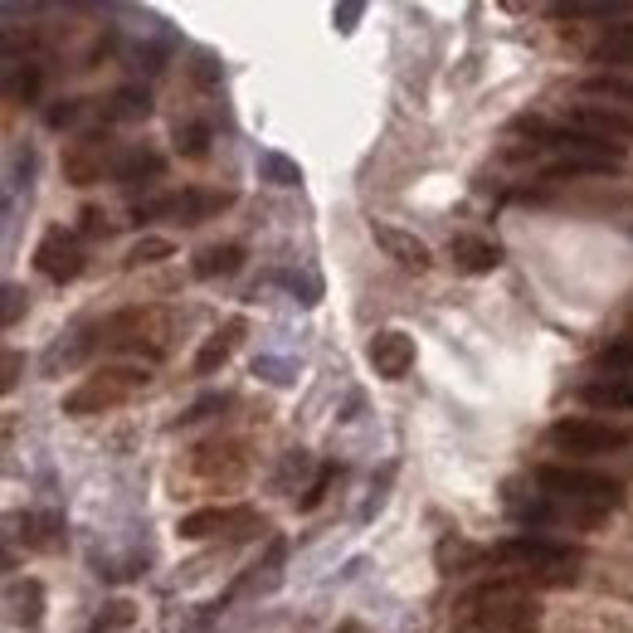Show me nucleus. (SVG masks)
I'll return each mask as SVG.
<instances>
[{
    "mask_svg": "<svg viewBox=\"0 0 633 633\" xmlns=\"http://www.w3.org/2000/svg\"><path fill=\"white\" fill-rule=\"evenodd\" d=\"M146 365H132V361H107L97 365L93 375H83L79 385L69 390L64 399H59V414H69V419H93V414H113L122 405H132V399L146 390Z\"/></svg>",
    "mask_w": 633,
    "mask_h": 633,
    "instance_id": "nucleus-1",
    "label": "nucleus"
},
{
    "mask_svg": "<svg viewBox=\"0 0 633 633\" xmlns=\"http://www.w3.org/2000/svg\"><path fill=\"white\" fill-rule=\"evenodd\" d=\"M536 487L556 502L584 511V517H600V511H619L629 502L624 497V482L619 478H604V473H584V468H570V463H541L536 468Z\"/></svg>",
    "mask_w": 633,
    "mask_h": 633,
    "instance_id": "nucleus-2",
    "label": "nucleus"
},
{
    "mask_svg": "<svg viewBox=\"0 0 633 633\" xmlns=\"http://www.w3.org/2000/svg\"><path fill=\"white\" fill-rule=\"evenodd\" d=\"M235 205V190H215V186H186V190H170L156 195V200L132 205V225H146V219H170V225H205V219H219Z\"/></svg>",
    "mask_w": 633,
    "mask_h": 633,
    "instance_id": "nucleus-3",
    "label": "nucleus"
},
{
    "mask_svg": "<svg viewBox=\"0 0 633 633\" xmlns=\"http://www.w3.org/2000/svg\"><path fill=\"white\" fill-rule=\"evenodd\" d=\"M551 448L565 458H604V454H624L633 444V434L624 424H604V419H590V414H575V419H556L551 424Z\"/></svg>",
    "mask_w": 633,
    "mask_h": 633,
    "instance_id": "nucleus-4",
    "label": "nucleus"
},
{
    "mask_svg": "<svg viewBox=\"0 0 633 633\" xmlns=\"http://www.w3.org/2000/svg\"><path fill=\"white\" fill-rule=\"evenodd\" d=\"M122 156H127V152L117 146L113 132L93 127V132H83V137H73L64 146V180H69V186H79V190H89L103 176H117Z\"/></svg>",
    "mask_w": 633,
    "mask_h": 633,
    "instance_id": "nucleus-5",
    "label": "nucleus"
},
{
    "mask_svg": "<svg viewBox=\"0 0 633 633\" xmlns=\"http://www.w3.org/2000/svg\"><path fill=\"white\" fill-rule=\"evenodd\" d=\"M34 268L49 278V283H73L83 273V243L69 235V229H49V235L34 243Z\"/></svg>",
    "mask_w": 633,
    "mask_h": 633,
    "instance_id": "nucleus-6",
    "label": "nucleus"
},
{
    "mask_svg": "<svg viewBox=\"0 0 633 633\" xmlns=\"http://www.w3.org/2000/svg\"><path fill=\"white\" fill-rule=\"evenodd\" d=\"M414 336L399 332V326H385V332L371 336V346H365V361L375 365V375L381 381H405V375L414 371Z\"/></svg>",
    "mask_w": 633,
    "mask_h": 633,
    "instance_id": "nucleus-7",
    "label": "nucleus"
},
{
    "mask_svg": "<svg viewBox=\"0 0 633 633\" xmlns=\"http://www.w3.org/2000/svg\"><path fill=\"white\" fill-rule=\"evenodd\" d=\"M371 239L381 243V249L395 259L405 273H429L434 268V253H429V243H424L419 235H409V229H399V225H385V219H375L371 225Z\"/></svg>",
    "mask_w": 633,
    "mask_h": 633,
    "instance_id": "nucleus-8",
    "label": "nucleus"
},
{
    "mask_svg": "<svg viewBox=\"0 0 633 633\" xmlns=\"http://www.w3.org/2000/svg\"><path fill=\"white\" fill-rule=\"evenodd\" d=\"M565 127H580V132H594L604 142H633V113L624 107H604V103H580L565 113Z\"/></svg>",
    "mask_w": 633,
    "mask_h": 633,
    "instance_id": "nucleus-9",
    "label": "nucleus"
},
{
    "mask_svg": "<svg viewBox=\"0 0 633 633\" xmlns=\"http://www.w3.org/2000/svg\"><path fill=\"white\" fill-rule=\"evenodd\" d=\"M253 511L249 507H200L190 517H180V541H210L219 531H235V527H253Z\"/></svg>",
    "mask_w": 633,
    "mask_h": 633,
    "instance_id": "nucleus-10",
    "label": "nucleus"
},
{
    "mask_svg": "<svg viewBox=\"0 0 633 633\" xmlns=\"http://www.w3.org/2000/svg\"><path fill=\"white\" fill-rule=\"evenodd\" d=\"M166 176V152H156V146H127V156L117 162V186L122 190H137V186H152V180Z\"/></svg>",
    "mask_w": 633,
    "mask_h": 633,
    "instance_id": "nucleus-11",
    "label": "nucleus"
},
{
    "mask_svg": "<svg viewBox=\"0 0 633 633\" xmlns=\"http://www.w3.org/2000/svg\"><path fill=\"white\" fill-rule=\"evenodd\" d=\"M580 405L590 409H633V375H594V381L580 385Z\"/></svg>",
    "mask_w": 633,
    "mask_h": 633,
    "instance_id": "nucleus-12",
    "label": "nucleus"
},
{
    "mask_svg": "<svg viewBox=\"0 0 633 633\" xmlns=\"http://www.w3.org/2000/svg\"><path fill=\"white\" fill-rule=\"evenodd\" d=\"M239 336H243V322L239 316H229L219 332L205 336V346L195 351V375H219L229 365V356H235V346H239Z\"/></svg>",
    "mask_w": 633,
    "mask_h": 633,
    "instance_id": "nucleus-13",
    "label": "nucleus"
},
{
    "mask_svg": "<svg viewBox=\"0 0 633 633\" xmlns=\"http://www.w3.org/2000/svg\"><path fill=\"white\" fill-rule=\"evenodd\" d=\"M448 259H454V268H458V273H468V278H482V273H492V268L502 263V249H497V243H487V239L458 235L454 243H448Z\"/></svg>",
    "mask_w": 633,
    "mask_h": 633,
    "instance_id": "nucleus-14",
    "label": "nucleus"
},
{
    "mask_svg": "<svg viewBox=\"0 0 633 633\" xmlns=\"http://www.w3.org/2000/svg\"><path fill=\"white\" fill-rule=\"evenodd\" d=\"M243 268V243H210V249H200L190 259V273L200 278V283H210V278H235Z\"/></svg>",
    "mask_w": 633,
    "mask_h": 633,
    "instance_id": "nucleus-15",
    "label": "nucleus"
},
{
    "mask_svg": "<svg viewBox=\"0 0 633 633\" xmlns=\"http://www.w3.org/2000/svg\"><path fill=\"white\" fill-rule=\"evenodd\" d=\"M10 619H15L24 633H40V624H44V584L40 580L10 584Z\"/></svg>",
    "mask_w": 633,
    "mask_h": 633,
    "instance_id": "nucleus-16",
    "label": "nucleus"
},
{
    "mask_svg": "<svg viewBox=\"0 0 633 633\" xmlns=\"http://www.w3.org/2000/svg\"><path fill=\"white\" fill-rule=\"evenodd\" d=\"M20 536L30 551H59V546H64V517H59V511H24Z\"/></svg>",
    "mask_w": 633,
    "mask_h": 633,
    "instance_id": "nucleus-17",
    "label": "nucleus"
},
{
    "mask_svg": "<svg viewBox=\"0 0 633 633\" xmlns=\"http://www.w3.org/2000/svg\"><path fill=\"white\" fill-rule=\"evenodd\" d=\"M624 162H614V156H556L551 166H546V180H584V176H619Z\"/></svg>",
    "mask_w": 633,
    "mask_h": 633,
    "instance_id": "nucleus-18",
    "label": "nucleus"
},
{
    "mask_svg": "<svg viewBox=\"0 0 633 633\" xmlns=\"http://www.w3.org/2000/svg\"><path fill=\"white\" fill-rule=\"evenodd\" d=\"M97 117L113 127V122H142L152 117V93L146 89H117L107 103H97Z\"/></svg>",
    "mask_w": 633,
    "mask_h": 633,
    "instance_id": "nucleus-19",
    "label": "nucleus"
},
{
    "mask_svg": "<svg viewBox=\"0 0 633 633\" xmlns=\"http://www.w3.org/2000/svg\"><path fill=\"white\" fill-rule=\"evenodd\" d=\"M590 59H594V64H604V73H609V64H614V69H633V20L629 24H614L604 40H594L590 44Z\"/></svg>",
    "mask_w": 633,
    "mask_h": 633,
    "instance_id": "nucleus-20",
    "label": "nucleus"
},
{
    "mask_svg": "<svg viewBox=\"0 0 633 633\" xmlns=\"http://www.w3.org/2000/svg\"><path fill=\"white\" fill-rule=\"evenodd\" d=\"M556 20H633L629 0H570V6H551Z\"/></svg>",
    "mask_w": 633,
    "mask_h": 633,
    "instance_id": "nucleus-21",
    "label": "nucleus"
},
{
    "mask_svg": "<svg viewBox=\"0 0 633 633\" xmlns=\"http://www.w3.org/2000/svg\"><path fill=\"white\" fill-rule=\"evenodd\" d=\"M580 93L604 97V103H619V107H633V79H624V73H590V79H580Z\"/></svg>",
    "mask_w": 633,
    "mask_h": 633,
    "instance_id": "nucleus-22",
    "label": "nucleus"
},
{
    "mask_svg": "<svg viewBox=\"0 0 633 633\" xmlns=\"http://www.w3.org/2000/svg\"><path fill=\"white\" fill-rule=\"evenodd\" d=\"M166 259H176V243L162 239V235H142L127 253H122V268H146V263H166Z\"/></svg>",
    "mask_w": 633,
    "mask_h": 633,
    "instance_id": "nucleus-23",
    "label": "nucleus"
},
{
    "mask_svg": "<svg viewBox=\"0 0 633 633\" xmlns=\"http://www.w3.org/2000/svg\"><path fill=\"white\" fill-rule=\"evenodd\" d=\"M259 176L268 180V186H283V190L302 186V166L283 152H259Z\"/></svg>",
    "mask_w": 633,
    "mask_h": 633,
    "instance_id": "nucleus-24",
    "label": "nucleus"
},
{
    "mask_svg": "<svg viewBox=\"0 0 633 633\" xmlns=\"http://www.w3.org/2000/svg\"><path fill=\"white\" fill-rule=\"evenodd\" d=\"M594 371H600V375H633V332L619 336V341H609L600 356H594Z\"/></svg>",
    "mask_w": 633,
    "mask_h": 633,
    "instance_id": "nucleus-25",
    "label": "nucleus"
},
{
    "mask_svg": "<svg viewBox=\"0 0 633 633\" xmlns=\"http://www.w3.org/2000/svg\"><path fill=\"white\" fill-rule=\"evenodd\" d=\"M176 152L180 156H205V152H210V127H205V122L176 127Z\"/></svg>",
    "mask_w": 633,
    "mask_h": 633,
    "instance_id": "nucleus-26",
    "label": "nucleus"
},
{
    "mask_svg": "<svg viewBox=\"0 0 633 633\" xmlns=\"http://www.w3.org/2000/svg\"><path fill=\"white\" fill-rule=\"evenodd\" d=\"M83 107H89V103H83V97H64V103H54V107H49V113H44V127H54V132L73 127V122L83 117Z\"/></svg>",
    "mask_w": 633,
    "mask_h": 633,
    "instance_id": "nucleus-27",
    "label": "nucleus"
},
{
    "mask_svg": "<svg viewBox=\"0 0 633 633\" xmlns=\"http://www.w3.org/2000/svg\"><path fill=\"white\" fill-rule=\"evenodd\" d=\"M336 482V463H326L322 473H316V482L308 487V492H302V502H298V511H316L322 507V497H326V487Z\"/></svg>",
    "mask_w": 633,
    "mask_h": 633,
    "instance_id": "nucleus-28",
    "label": "nucleus"
},
{
    "mask_svg": "<svg viewBox=\"0 0 633 633\" xmlns=\"http://www.w3.org/2000/svg\"><path fill=\"white\" fill-rule=\"evenodd\" d=\"M122 624H132V604H113V614H97L93 624H89V633H113V629H122Z\"/></svg>",
    "mask_w": 633,
    "mask_h": 633,
    "instance_id": "nucleus-29",
    "label": "nucleus"
},
{
    "mask_svg": "<svg viewBox=\"0 0 633 633\" xmlns=\"http://www.w3.org/2000/svg\"><path fill=\"white\" fill-rule=\"evenodd\" d=\"M20 312H24V292H20L15 283H10V288H6V312H0V322L15 326V322H20Z\"/></svg>",
    "mask_w": 633,
    "mask_h": 633,
    "instance_id": "nucleus-30",
    "label": "nucleus"
},
{
    "mask_svg": "<svg viewBox=\"0 0 633 633\" xmlns=\"http://www.w3.org/2000/svg\"><path fill=\"white\" fill-rule=\"evenodd\" d=\"M20 371H24V356L20 351H6V375H0V390H6V395L20 385Z\"/></svg>",
    "mask_w": 633,
    "mask_h": 633,
    "instance_id": "nucleus-31",
    "label": "nucleus"
},
{
    "mask_svg": "<svg viewBox=\"0 0 633 633\" xmlns=\"http://www.w3.org/2000/svg\"><path fill=\"white\" fill-rule=\"evenodd\" d=\"M361 10H365V6H336V10H332V20L351 34V30H356V20H361Z\"/></svg>",
    "mask_w": 633,
    "mask_h": 633,
    "instance_id": "nucleus-32",
    "label": "nucleus"
},
{
    "mask_svg": "<svg viewBox=\"0 0 633 633\" xmlns=\"http://www.w3.org/2000/svg\"><path fill=\"white\" fill-rule=\"evenodd\" d=\"M79 219H83V235H89V239H97V235H107V225H103V215H97V210H83Z\"/></svg>",
    "mask_w": 633,
    "mask_h": 633,
    "instance_id": "nucleus-33",
    "label": "nucleus"
},
{
    "mask_svg": "<svg viewBox=\"0 0 633 633\" xmlns=\"http://www.w3.org/2000/svg\"><path fill=\"white\" fill-rule=\"evenodd\" d=\"M487 633H541V624H517V629H487Z\"/></svg>",
    "mask_w": 633,
    "mask_h": 633,
    "instance_id": "nucleus-34",
    "label": "nucleus"
},
{
    "mask_svg": "<svg viewBox=\"0 0 633 633\" xmlns=\"http://www.w3.org/2000/svg\"><path fill=\"white\" fill-rule=\"evenodd\" d=\"M336 633H361V624H336Z\"/></svg>",
    "mask_w": 633,
    "mask_h": 633,
    "instance_id": "nucleus-35",
    "label": "nucleus"
}]
</instances>
